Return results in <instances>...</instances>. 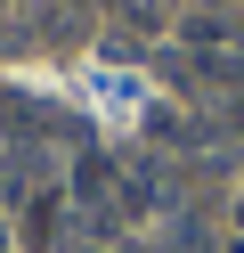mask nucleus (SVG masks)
<instances>
[{"label":"nucleus","instance_id":"39448f33","mask_svg":"<svg viewBox=\"0 0 244 253\" xmlns=\"http://www.w3.org/2000/svg\"><path fill=\"white\" fill-rule=\"evenodd\" d=\"M228 123H236V131H244V98H236V106H228Z\"/></svg>","mask_w":244,"mask_h":253},{"label":"nucleus","instance_id":"7ed1b4c3","mask_svg":"<svg viewBox=\"0 0 244 253\" xmlns=\"http://www.w3.org/2000/svg\"><path fill=\"white\" fill-rule=\"evenodd\" d=\"M33 25H41V41H73V33H81V8H73V0H57V8H41Z\"/></svg>","mask_w":244,"mask_h":253},{"label":"nucleus","instance_id":"0eeeda50","mask_svg":"<svg viewBox=\"0 0 244 253\" xmlns=\"http://www.w3.org/2000/svg\"><path fill=\"white\" fill-rule=\"evenodd\" d=\"M0 8H16V0H0Z\"/></svg>","mask_w":244,"mask_h":253},{"label":"nucleus","instance_id":"423d86ee","mask_svg":"<svg viewBox=\"0 0 244 253\" xmlns=\"http://www.w3.org/2000/svg\"><path fill=\"white\" fill-rule=\"evenodd\" d=\"M236 237H244V196H236Z\"/></svg>","mask_w":244,"mask_h":253},{"label":"nucleus","instance_id":"f03ea898","mask_svg":"<svg viewBox=\"0 0 244 253\" xmlns=\"http://www.w3.org/2000/svg\"><path fill=\"white\" fill-rule=\"evenodd\" d=\"M25 237L33 245H65V204H57V188H41V196H33V212H25Z\"/></svg>","mask_w":244,"mask_h":253},{"label":"nucleus","instance_id":"f257e3e1","mask_svg":"<svg viewBox=\"0 0 244 253\" xmlns=\"http://www.w3.org/2000/svg\"><path fill=\"white\" fill-rule=\"evenodd\" d=\"M73 188H81V204H90V212H106L114 188H122V171H114L106 155H81V164H73Z\"/></svg>","mask_w":244,"mask_h":253},{"label":"nucleus","instance_id":"20e7f679","mask_svg":"<svg viewBox=\"0 0 244 253\" xmlns=\"http://www.w3.org/2000/svg\"><path fill=\"white\" fill-rule=\"evenodd\" d=\"M171 8H179V0H122V17L139 25V33H155V25H171Z\"/></svg>","mask_w":244,"mask_h":253},{"label":"nucleus","instance_id":"1a4fd4ad","mask_svg":"<svg viewBox=\"0 0 244 253\" xmlns=\"http://www.w3.org/2000/svg\"><path fill=\"white\" fill-rule=\"evenodd\" d=\"M236 253H244V237H236Z\"/></svg>","mask_w":244,"mask_h":253},{"label":"nucleus","instance_id":"6e6552de","mask_svg":"<svg viewBox=\"0 0 244 253\" xmlns=\"http://www.w3.org/2000/svg\"><path fill=\"white\" fill-rule=\"evenodd\" d=\"M0 253H8V237H0Z\"/></svg>","mask_w":244,"mask_h":253}]
</instances>
